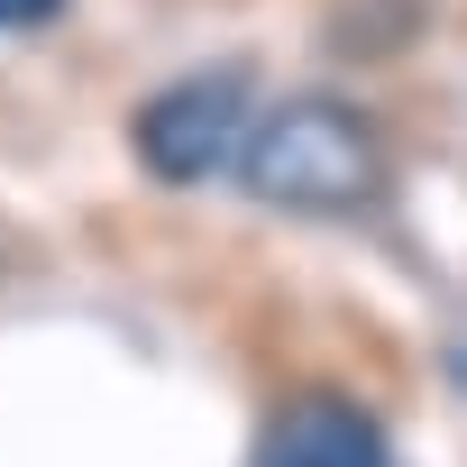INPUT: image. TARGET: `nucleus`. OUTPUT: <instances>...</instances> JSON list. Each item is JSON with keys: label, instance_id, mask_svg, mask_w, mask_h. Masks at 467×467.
<instances>
[{"label": "nucleus", "instance_id": "nucleus-1", "mask_svg": "<svg viewBox=\"0 0 467 467\" xmlns=\"http://www.w3.org/2000/svg\"><path fill=\"white\" fill-rule=\"evenodd\" d=\"M239 192L285 220H348L385 192V138L330 92L266 101L239 147Z\"/></svg>", "mask_w": 467, "mask_h": 467}, {"label": "nucleus", "instance_id": "nucleus-4", "mask_svg": "<svg viewBox=\"0 0 467 467\" xmlns=\"http://www.w3.org/2000/svg\"><path fill=\"white\" fill-rule=\"evenodd\" d=\"M65 10V0H0V37H28V28H47Z\"/></svg>", "mask_w": 467, "mask_h": 467}, {"label": "nucleus", "instance_id": "nucleus-2", "mask_svg": "<svg viewBox=\"0 0 467 467\" xmlns=\"http://www.w3.org/2000/svg\"><path fill=\"white\" fill-rule=\"evenodd\" d=\"M248 119H257L248 74H239V65H220V74H183V83L147 92L138 119H129V147H138V165H147L156 183L192 192V183H211L220 165H239Z\"/></svg>", "mask_w": 467, "mask_h": 467}, {"label": "nucleus", "instance_id": "nucleus-3", "mask_svg": "<svg viewBox=\"0 0 467 467\" xmlns=\"http://www.w3.org/2000/svg\"><path fill=\"white\" fill-rule=\"evenodd\" d=\"M257 467H394L385 421L339 394V385H303L275 403V421L257 431Z\"/></svg>", "mask_w": 467, "mask_h": 467}]
</instances>
